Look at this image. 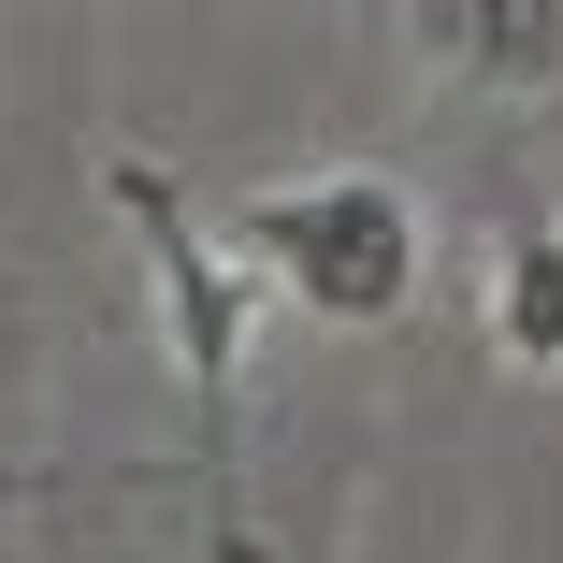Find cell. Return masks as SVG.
Returning <instances> with one entry per match:
<instances>
[{
	"instance_id": "cell-2",
	"label": "cell",
	"mask_w": 563,
	"mask_h": 563,
	"mask_svg": "<svg viewBox=\"0 0 563 563\" xmlns=\"http://www.w3.org/2000/svg\"><path fill=\"white\" fill-rule=\"evenodd\" d=\"M101 202L145 232V289H159V332H174V376H188V448H202V492H217V549L246 563V520H232V405H246V347H261V275L202 232V202L159 174V159H101Z\"/></svg>"
},
{
	"instance_id": "cell-3",
	"label": "cell",
	"mask_w": 563,
	"mask_h": 563,
	"mask_svg": "<svg viewBox=\"0 0 563 563\" xmlns=\"http://www.w3.org/2000/svg\"><path fill=\"white\" fill-rule=\"evenodd\" d=\"M419 58L463 87H549L563 73V0H419Z\"/></svg>"
},
{
	"instance_id": "cell-4",
	"label": "cell",
	"mask_w": 563,
	"mask_h": 563,
	"mask_svg": "<svg viewBox=\"0 0 563 563\" xmlns=\"http://www.w3.org/2000/svg\"><path fill=\"white\" fill-rule=\"evenodd\" d=\"M477 332L506 376H563V217H520L492 246V289H477Z\"/></svg>"
},
{
	"instance_id": "cell-1",
	"label": "cell",
	"mask_w": 563,
	"mask_h": 563,
	"mask_svg": "<svg viewBox=\"0 0 563 563\" xmlns=\"http://www.w3.org/2000/svg\"><path fill=\"white\" fill-rule=\"evenodd\" d=\"M217 246L261 275V303H303V318H332V332H390V318L419 303L433 217H419L405 174L347 159V174H275V188H246Z\"/></svg>"
}]
</instances>
